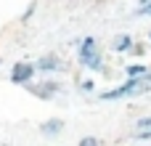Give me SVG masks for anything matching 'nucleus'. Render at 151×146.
Masks as SVG:
<instances>
[{"label":"nucleus","instance_id":"1","mask_svg":"<svg viewBox=\"0 0 151 146\" xmlns=\"http://www.w3.org/2000/svg\"><path fill=\"white\" fill-rule=\"evenodd\" d=\"M77 61L85 66V69H90V72H101L104 69V53L98 51V43H96V37H80V43H77Z\"/></svg>","mask_w":151,"mask_h":146},{"label":"nucleus","instance_id":"2","mask_svg":"<svg viewBox=\"0 0 151 146\" xmlns=\"http://www.w3.org/2000/svg\"><path fill=\"white\" fill-rule=\"evenodd\" d=\"M35 98H40V101H53L56 98V93L61 90V82L58 80H53V77H42V82H29V85H24Z\"/></svg>","mask_w":151,"mask_h":146},{"label":"nucleus","instance_id":"3","mask_svg":"<svg viewBox=\"0 0 151 146\" xmlns=\"http://www.w3.org/2000/svg\"><path fill=\"white\" fill-rule=\"evenodd\" d=\"M35 74H37L35 61H19V64H13V69H11V82L24 88V85H29V82L35 80Z\"/></svg>","mask_w":151,"mask_h":146},{"label":"nucleus","instance_id":"4","mask_svg":"<svg viewBox=\"0 0 151 146\" xmlns=\"http://www.w3.org/2000/svg\"><path fill=\"white\" fill-rule=\"evenodd\" d=\"M35 69H37V74L48 77V74H53V72L61 69V56L58 53H45V56H40L35 61Z\"/></svg>","mask_w":151,"mask_h":146},{"label":"nucleus","instance_id":"5","mask_svg":"<svg viewBox=\"0 0 151 146\" xmlns=\"http://www.w3.org/2000/svg\"><path fill=\"white\" fill-rule=\"evenodd\" d=\"M133 45H135V40H133V35H127V32H122V35H117L114 37V43H111V51L114 53H133Z\"/></svg>","mask_w":151,"mask_h":146},{"label":"nucleus","instance_id":"6","mask_svg":"<svg viewBox=\"0 0 151 146\" xmlns=\"http://www.w3.org/2000/svg\"><path fill=\"white\" fill-rule=\"evenodd\" d=\"M40 133H42V136H48V138H53V136H61V133H64V120H58V117H50V120H45V122L40 125Z\"/></svg>","mask_w":151,"mask_h":146},{"label":"nucleus","instance_id":"7","mask_svg":"<svg viewBox=\"0 0 151 146\" xmlns=\"http://www.w3.org/2000/svg\"><path fill=\"white\" fill-rule=\"evenodd\" d=\"M125 74L127 77H143V74H149V66H143V64H127Z\"/></svg>","mask_w":151,"mask_h":146},{"label":"nucleus","instance_id":"8","mask_svg":"<svg viewBox=\"0 0 151 146\" xmlns=\"http://www.w3.org/2000/svg\"><path fill=\"white\" fill-rule=\"evenodd\" d=\"M133 16H151V0H143V3L133 11Z\"/></svg>","mask_w":151,"mask_h":146},{"label":"nucleus","instance_id":"9","mask_svg":"<svg viewBox=\"0 0 151 146\" xmlns=\"http://www.w3.org/2000/svg\"><path fill=\"white\" fill-rule=\"evenodd\" d=\"M133 138H135V141H141V144L151 141V128H143V130H138V133H135Z\"/></svg>","mask_w":151,"mask_h":146},{"label":"nucleus","instance_id":"10","mask_svg":"<svg viewBox=\"0 0 151 146\" xmlns=\"http://www.w3.org/2000/svg\"><path fill=\"white\" fill-rule=\"evenodd\" d=\"M35 11H37V3H29V5H27V11H24V13H21V21H24V24H27V21H29V19H32V16H35Z\"/></svg>","mask_w":151,"mask_h":146},{"label":"nucleus","instance_id":"11","mask_svg":"<svg viewBox=\"0 0 151 146\" xmlns=\"http://www.w3.org/2000/svg\"><path fill=\"white\" fill-rule=\"evenodd\" d=\"M98 144H101V141H98L96 136H82V138H80V146H98Z\"/></svg>","mask_w":151,"mask_h":146},{"label":"nucleus","instance_id":"12","mask_svg":"<svg viewBox=\"0 0 151 146\" xmlns=\"http://www.w3.org/2000/svg\"><path fill=\"white\" fill-rule=\"evenodd\" d=\"M80 90H82V93H93V90H96V82H93V80H82V82H80Z\"/></svg>","mask_w":151,"mask_h":146},{"label":"nucleus","instance_id":"13","mask_svg":"<svg viewBox=\"0 0 151 146\" xmlns=\"http://www.w3.org/2000/svg\"><path fill=\"white\" fill-rule=\"evenodd\" d=\"M143 128H151V117H141L138 120V130H143Z\"/></svg>","mask_w":151,"mask_h":146},{"label":"nucleus","instance_id":"14","mask_svg":"<svg viewBox=\"0 0 151 146\" xmlns=\"http://www.w3.org/2000/svg\"><path fill=\"white\" fill-rule=\"evenodd\" d=\"M149 43H151V32H149Z\"/></svg>","mask_w":151,"mask_h":146},{"label":"nucleus","instance_id":"15","mask_svg":"<svg viewBox=\"0 0 151 146\" xmlns=\"http://www.w3.org/2000/svg\"><path fill=\"white\" fill-rule=\"evenodd\" d=\"M138 3H143V0H138Z\"/></svg>","mask_w":151,"mask_h":146},{"label":"nucleus","instance_id":"16","mask_svg":"<svg viewBox=\"0 0 151 146\" xmlns=\"http://www.w3.org/2000/svg\"><path fill=\"white\" fill-rule=\"evenodd\" d=\"M0 64H3V59H0Z\"/></svg>","mask_w":151,"mask_h":146}]
</instances>
